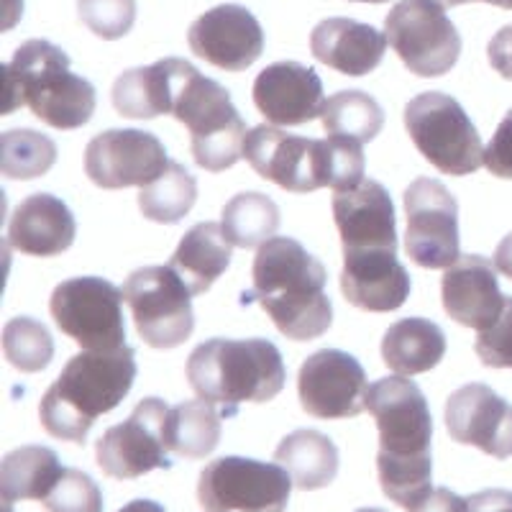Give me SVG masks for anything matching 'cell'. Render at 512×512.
Listing matches in <instances>:
<instances>
[{"instance_id":"6da1fadb","label":"cell","mask_w":512,"mask_h":512,"mask_svg":"<svg viewBox=\"0 0 512 512\" xmlns=\"http://www.w3.org/2000/svg\"><path fill=\"white\" fill-rule=\"evenodd\" d=\"M254 287L244 303H259L277 331L292 341H313L333 323L326 267L300 241L274 236L259 246L251 267Z\"/></svg>"},{"instance_id":"7a4b0ae2","label":"cell","mask_w":512,"mask_h":512,"mask_svg":"<svg viewBox=\"0 0 512 512\" xmlns=\"http://www.w3.org/2000/svg\"><path fill=\"white\" fill-rule=\"evenodd\" d=\"M134 379L136 354L131 346L72 356L41 397L39 418L44 431L59 441L85 443L95 420L126 400Z\"/></svg>"},{"instance_id":"3957f363","label":"cell","mask_w":512,"mask_h":512,"mask_svg":"<svg viewBox=\"0 0 512 512\" xmlns=\"http://www.w3.org/2000/svg\"><path fill=\"white\" fill-rule=\"evenodd\" d=\"M244 159L264 180L287 192H315L333 187L351 190L364 182L361 144L349 139H305L277 126L251 128L244 141Z\"/></svg>"},{"instance_id":"277c9868","label":"cell","mask_w":512,"mask_h":512,"mask_svg":"<svg viewBox=\"0 0 512 512\" xmlns=\"http://www.w3.org/2000/svg\"><path fill=\"white\" fill-rule=\"evenodd\" d=\"M187 382L200 400L233 418L244 402H269L285 390L287 369L267 338H210L187 359Z\"/></svg>"},{"instance_id":"5b68a950","label":"cell","mask_w":512,"mask_h":512,"mask_svg":"<svg viewBox=\"0 0 512 512\" xmlns=\"http://www.w3.org/2000/svg\"><path fill=\"white\" fill-rule=\"evenodd\" d=\"M95 103L93 85L70 72V57L52 41H26L6 64L3 116L29 105L31 113L47 126L72 131L93 118Z\"/></svg>"},{"instance_id":"8992f818","label":"cell","mask_w":512,"mask_h":512,"mask_svg":"<svg viewBox=\"0 0 512 512\" xmlns=\"http://www.w3.org/2000/svg\"><path fill=\"white\" fill-rule=\"evenodd\" d=\"M172 116L190 131L192 159L198 167L223 172L244 159L249 131L221 82L195 72L180 93Z\"/></svg>"},{"instance_id":"52a82bcc","label":"cell","mask_w":512,"mask_h":512,"mask_svg":"<svg viewBox=\"0 0 512 512\" xmlns=\"http://www.w3.org/2000/svg\"><path fill=\"white\" fill-rule=\"evenodd\" d=\"M405 128L415 149L443 175H472L484 164L482 136L451 95L431 90L410 100L405 105Z\"/></svg>"},{"instance_id":"ba28073f","label":"cell","mask_w":512,"mask_h":512,"mask_svg":"<svg viewBox=\"0 0 512 512\" xmlns=\"http://www.w3.org/2000/svg\"><path fill=\"white\" fill-rule=\"evenodd\" d=\"M367 410L379 431L377 461L415 464L433 461V418L428 400L413 379L387 377L369 387Z\"/></svg>"},{"instance_id":"9c48e42d","label":"cell","mask_w":512,"mask_h":512,"mask_svg":"<svg viewBox=\"0 0 512 512\" xmlns=\"http://www.w3.org/2000/svg\"><path fill=\"white\" fill-rule=\"evenodd\" d=\"M123 290L103 277H72L54 287L49 313L64 336L85 351H113L126 346Z\"/></svg>"},{"instance_id":"30bf717a","label":"cell","mask_w":512,"mask_h":512,"mask_svg":"<svg viewBox=\"0 0 512 512\" xmlns=\"http://www.w3.org/2000/svg\"><path fill=\"white\" fill-rule=\"evenodd\" d=\"M292 487L280 464L223 456L200 472L198 502L208 512H285Z\"/></svg>"},{"instance_id":"8fae6325","label":"cell","mask_w":512,"mask_h":512,"mask_svg":"<svg viewBox=\"0 0 512 512\" xmlns=\"http://www.w3.org/2000/svg\"><path fill=\"white\" fill-rule=\"evenodd\" d=\"M123 297L141 341L152 349H177L195 331L192 292L169 264L128 274Z\"/></svg>"},{"instance_id":"7c38bea8","label":"cell","mask_w":512,"mask_h":512,"mask_svg":"<svg viewBox=\"0 0 512 512\" xmlns=\"http://www.w3.org/2000/svg\"><path fill=\"white\" fill-rule=\"evenodd\" d=\"M384 36L418 77H441L459 62L461 36L438 0H400L384 18Z\"/></svg>"},{"instance_id":"4fadbf2b","label":"cell","mask_w":512,"mask_h":512,"mask_svg":"<svg viewBox=\"0 0 512 512\" xmlns=\"http://www.w3.org/2000/svg\"><path fill=\"white\" fill-rule=\"evenodd\" d=\"M167 402L146 397L95 443V459L103 474L113 479H139L154 469H172L167 446Z\"/></svg>"},{"instance_id":"5bb4252c","label":"cell","mask_w":512,"mask_h":512,"mask_svg":"<svg viewBox=\"0 0 512 512\" xmlns=\"http://www.w3.org/2000/svg\"><path fill=\"white\" fill-rule=\"evenodd\" d=\"M408 233L405 251L418 267L448 269L461 256L459 249V203L446 185L420 177L402 195Z\"/></svg>"},{"instance_id":"9a60e30c","label":"cell","mask_w":512,"mask_h":512,"mask_svg":"<svg viewBox=\"0 0 512 512\" xmlns=\"http://www.w3.org/2000/svg\"><path fill=\"white\" fill-rule=\"evenodd\" d=\"M297 395L305 413L313 418H356L367 410V372L346 351L320 349L303 361L297 374Z\"/></svg>"},{"instance_id":"2e32d148","label":"cell","mask_w":512,"mask_h":512,"mask_svg":"<svg viewBox=\"0 0 512 512\" xmlns=\"http://www.w3.org/2000/svg\"><path fill=\"white\" fill-rule=\"evenodd\" d=\"M169 167L167 149L149 131L111 128L85 149V175L103 190L146 187Z\"/></svg>"},{"instance_id":"e0dca14e","label":"cell","mask_w":512,"mask_h":512,"mask_svg":"<svg viewBox=\"0 0 512 512\" xmlns=\"http://www.w3.org/2000/svg\"><path fill=\"white\" fill-rule=\"evenodd\" d=\"M443 420L451 441L479 448L500 461L512 456V402L487 384L472 382L451 392Z\"/></svg>"},{"instance_id":"ac0fdd59","label":"cell","mask_w":512,"mask_h":512,"mask_svg":"<svg viewBox=\"0 0 512 512\" xmlns=\"http://www.w3.org/2000/svg\"><path fill=\"white\" fill-rule=\"evenodd\" d=\"M192 54L226 72L249 70L264 52V31L254 13L236 3L216 6L187 31Z\"/></svg>"},{"instance_id":"d6986e66","label":"cell","mask_w":512,"mask_h":512,"mask_svg":"<svg viewBox=\"0 0 512 512\" xmlns=\"http://www.w3.org/2000/svg\"><path fill=\"white\" fill-rule=\"evenodd\" d=\"M441 297L448 318H454L459 326L482 333L500 318L507 295H502L492 259L479 254H461L443 272Z\"/></svg>"},{"instance_id":"ffe728a7","label":"cell","mask_w":512,"mask_h":512,"mask_svg":"<svg viewBox=\"0 0 512 512\" xmlns=\"http://www.w3.org/2000/svg\"><path fill=\"white\" fill-rule=\"evenodd\" d=\"M254 105L274 126H303L323 116V82L313 67L274 62L254 80Z\"/></svg>"},{"instance_id":"44dd1931","label":"cell","mask_w":512,"mask_h":512,"mask_svg":"<svg viewBox=\"0 0 512 512\" xmlns=\"http://www.w3.org/2000/svg\"><path fill=\"white\" fill-rule=\"evenodd\" d=\"M333 221L344 251H397V216L382 182L364 180L333 195Z\"/></svg>"},{"instance_id":"7402d4cb","label":"cell","mask_w":512,"mask_h":512,"mask_svg":"<svg viewBox=\"0 0 512 512\" xmlns=\"http://www.w3.org/2000/svg\"><path fill=\"white\" fill-rule=\"evenodd\" d=\"M413 282L397 251L364 249L344 251L341 292L354 308L369 313H390L405 305Z\"/></svg>"},{"instance_id":"603a6c76","label":"cell","mask_w":512,"mask_h":512,"mask_svg":"<svg viewBox=\"0 0 512 512\" xmlns=\"http://www.w3.org/2000/svg\"><path fill=\"white\" fill-rule=\"evenodd\" d=\"M195 72L198 70L190 62L177 57L126 70L113 85V108L118 116L136 118V121L175 113L180 93Z\"/></svg>"},{"instance_id":"cb8c5ba5","label":"cell","mask_w":512,"mask_h":512,"mask_svg":"<svg viewBox=\"0 0 512 512\" xmlns=\"http://www.w3.org/2000/svg\"><path fill=\"white\" fill-rule=\"evenodd\" d=\"M310 52L341 75L364 77L382 64L387 36L354 18H326L310 34Z\"/></svg>"},{"instance_id":"d4e9b609","label":"cell","mask_w":512,"mask_h":512,"mask_svg":"<svg viewBox=\"0 0 512 512\" xmlns=\"http://www.w3.org/2000/svg\"><path fill=\"white\" fill-rule=\"evenodd\" d=\"M77 223L72 210L49 192L21 200L8 223V244L18 254L57 256L75 244Z\"/></svg>"},{"instance_id":"484cf974","label":"cell","mask_w":512,"mask_h":512,"mask_svg":"<svg viewBox=\"0 0 512 512\" xmlns=\"http://www.w3.org/2000/svg\"><path fill=\"white\" fill-rule=\"evenodd\" d=\"M231 241L221 223H198L182 236L180 246L169 259V267L187 285L192 295H203L216 285L231 264Z\"/></svg>"},{"instance_id":"4316f807","label":"cell","mask_w":512,"mask_h":512,"mask_svg":"<svg viewBox=\"0 0 512 512\" xmlns=\"http://www.w3.org/2000/svg\"><path fill=\"white\" fill-rule=\"evenodd\" d=\"M446 356V336L428 318H405L387 328L382 338L384 364L400 377L431 372Z\"/></svg>"},{"instance_id":"83f0119b","label":"cell","mask_w":512,"mask_h":512,"mask_svg":"<svg viewBox=\"0 0 512 512\" xmlns=\"http://www.w3.org/2000/svg\"><path fill=\"white\" fill-rule=\"evenodd\" d=\"M274 461L282 469H287L300 492L326 489L338 474L336 443L326 433L310 431V428L282 438V443L274 451Z\"/></svg>"},{"instance_id":"f1b7e54d","label":"cell","mask_w":512,"mask_h":512,"mask_svg":"<svg viewBox=\"0 0 512 512\" xmlns=\"http://www.w3.org/2000/svg\"><path fill=\"white\" fill-rule=\"evenodd\" d=\"M64 466L59 456L47 446H21L6 454L0 464V495L3 502L39 500L52 492L57 479L62 477Z\"/></svg>"},{"instance_id":"f546056e","label":"cell","mask_w":512,"mask_h":512,"mask_svg":"<svg viewBox=\"0 0 512 512\" xmlns=\"http://www.w3.org/2000/svg\"><path fill=\"white\" fill-rule=\"evenodd\" d=\"M221 413L205 400L180 402L169 410L167 446L185 459H205L221 443Z\"/></svg>"},{"instance_id":"4dcf8cb0","label":"cell","mask_w":512,"mask_h":512,"mask_svg":"<svg viewBox=\"0 0 512 512\" xmlns=\"http://www.w3.org/2000/svg\"><path fill=\"white\" fill-rule=\"evenodd\" d=\"M223 231L239 249H256L274 239L280 228V208L264 192H241L223 208Z\"/></svg>"},{"instance_id":"1f68e13d","label":"cell","mask_w":512,"mask_h":512,"mask_svg":"<svg viewBox=\"0 0 512 512\" xmlns=\"http://www.w3.org/2000/svg\"><path fill=\"white\" fill-rule=\"evenodd\" d=\"M198 200V182L182 164L169 162L162 175L139 190V210L146 221L175 226Z\"/></svg>"},{"instance_id":"d6a6232c","label":"cell","mask_w":512,"mask_h":512,"mask_svg":"<svg viewBox=\"0 0 512 512\" xmlns=\"http://www.w3.org/2000/svg\"><path fill=\"white\" fill-rule=\"evenodd\" d=\"M320 121H323L328 136L367 144V141L377 139V134L382 131L384 111L369 93L341 90L326 100Z\"/></svg>"},{"instance_id":"836d02e7","label":"cell","mask_w":512,"mask_h":512,"mask_svg":"<svg viewBox=\"0 0 512 512\" xmlns=\"http://www.w3.org/2000/svg\"><path fill=\"white\" fill-rule=\"evenodd\" d=\"M0 169L8 180H36L57 162V144L31 128H11L0 136Z\"/></svg>"},{"instance_id":"e575fe53","label":"cell","mask_w":512,"mask_h":512,"mask_svg":"<svg viewBox=\"0 0 512 512\" xmlns=\"http://www.w3.org/2000/svg\"><path fill=\"white\" fill-rule=\"evenodd\" d=\"M3 354L18 372L34 374L47 369L54 356L52 333L34 318H11L3 328Z\"/></svg>"},{"instance_id":"d590c367","label":"cell","mask_w":512,"mask_h":512,"mask_svg":"<svg viewBox=\"0 0 512 512\" xmlns=\"http://www.w3.org/2000/svg\"><path fill=\"white\" fill-rule=\"evenodd\" d=\"M77 13L98 39L116 41L134 29L136 0H77Z\"/></svg>"},{"instance_id":"8d00e7d4","label":"cell","mask_w":512,"mask_h":512,"mask_svg":"<svg viewBox=\"0 0 512 512\" xmlns=\"http://www.w3.org/2000/svg\"><path fill=\"white\" fill-rule=\"evenodd\" d=\"M47 512H103V492L93 477L80 469H64L62 477L44 497Z\"/></svg>"},{"instance_id":"74e56055","label":"cell","mask_w":512,"mask_h":512,"mask_svg":"<svg viewBox=\"0 0 512 512\" xmlns=\"http://www.w3.org/2000/svg\"><path fill=\"white\" fill-rule=\"evenodd\" d=\"M474 351L484 367L512 369V297H505V308L500 318L477 336Z\"/></svg>"},{"instance_id":"f35d334b","label":"cell","mask_w":512,"mask_h":512,"mask_svg":"<svg viewBox=\"0 0 512 512\" xmlns=\"http://www.w3.org/2000/svg\"><path fill=\"white\" fill-rule=\"evenodd\" d=\"M484 167L500 180H512V108L505 113L484 149Z\"/></svg>"},{"instance_id":"ab89813d","label":"cell","mask_w":512,"mask_h":512,"mask_svg":"<svg viewBox=\"0 0 512 512\" xmlns=\"http://www.w3.org/2000/svg\"><path fill=\"white\" fill-rule=\"evenodd\" d=\"M410 512H469V497H459L448 487H436Z\"/></svg>"},{"instance_id":"60d3db41","label":"cell","mask_w":512,"mask_h":512,"mask_svg":"<svg viewBox=\"0 0 512 512\" xmlns=\"http://www.w3.org/2000/svg\"><path fill=\"white\" fill-rule=\"evenodd\" d=\"M487 57L492 70L500 72L505 80H512V24L492 36L487 47Z\"/></svg>"},{"instance_id":"b9f144b4","label":"cell","mask_w":512,"mask_h":512,"mask_svg":"<svg viewBox=\"0 0 512 512\" xmlns=\"http://www.w3.org/2000/svg\"><path fill=\"white\" fill-rule=\"evenodd\" d=\"M469 512H512L510 489H482L469 497Z\"/></svg>"},{"instance_id":"7bdbcfd3","label":"cell","mask_w":512,"mask_h":512,"mask_svg":"<svg viewBox=\"0 0 512 512\" xmlns=\"http://www.w3.org/2000/svg\"><path fill=\"white\" fill-rule=\"evenodd\" d=\"M495 267L502 272L507 280H512V233H507L495 251Z\"/></svg>"},{"instance_id":"ee69618b","label":"cell","mask_w":512,"mask_h":512,"mask_svg":"<svg viewBox=\"0 0 512 512\" xmlns=\"http://www.w3.org/2000/svg\"><path fill=\"white\" fill-rule=\"evenodd\" d=\"M118 512H167L164 510L159 502H152V500H134L128 502V505H123Z\"/></svg>"},{"instance_id":"f6af8a7d","label":"cell","mask_w":512,"mask_h":512,"mask_svg":"<svg viewBox=\"0 0 512 512\" xmlns=\"http://www.w3.org/2000/svg\"><path fill=\"white\" fill-rule=\"evenodd\" d=\"M482 3H489V6L505 8V11H512V0H482Z\"/></svg>"},{"instance_id":"bcb514c9","label":"cell","mask_w":512,"mask_h":512,"mask_svg":"<svg viewBox=\"0 0 512 512\" xmlns=\"http://www.w3.org/2000/svg\"><path fill=\"white\" fill-rule=\"evenodd\" d=\"M438 3H441V6H464V3H472V0H438Z\"/></svg>"},{"instance_id":"7dc6e473","label":"cell","mask_w":512,"mask_h":512,"mask_svg":"<svg viewBox=\"0 0 512 512\" xmlns=\"http://www.w3.org/2000/svg\"><path fill=\"white\" fill-rule=\"evenodd\" d=\"M356 512H387V510H379V507H361V510Z\"/></svg>"},{"instance_id":"c3c4849f","label":"cell","mask_w":512,"mask_h":512,"mask_svg":"<svg viewBox=\"0 0 512 512\" xmlns=\"http://www.w3.org/2000/svg\"><path fill=\"white\" fill-rule=\"evenodd\" d=\"M351 3H387V0H351Z\"/></svg>"}]
</instances>
